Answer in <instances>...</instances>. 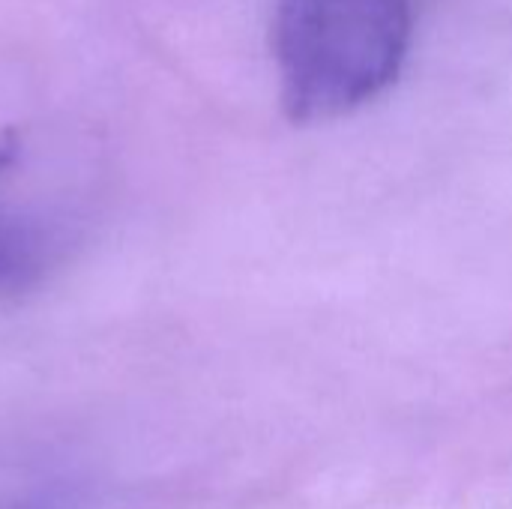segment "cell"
<instances>
[{
	"instance_id": "obj_2",
	"label": "cell",
	"mask_w": 512,
	"mask_h": 509,
	"mask_svg": "<svg viewBox=\"0 0 512 509\" xmlns=\"http://www.w3.org/2000/svg\"><path fill=\"white\" fill-rule=\"evenodd\" d=\"M6 270H12V267H9V261H6V255L0 252V276H3Z\"/></svg>"
},
{
	"instance_id": "obj_1",
	"label": "cell",
	"mask_w": 512,
	"mask_h": 509,
	"mask_svg": "<svg viewBox=\"0 0 512 509\" xmlns=\"http://www.w3.org/2000/svg\"><path fill=\"white\" fill-rule=\"evenodd\" d=\"M408 0H279L273 51L291 120L348 114L384 93L408 57Z\"/></svg>"
}]
</instances>
